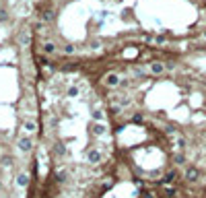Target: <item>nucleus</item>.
Here are the masks:
<instances>
[{"instance_id":"1","label":"nucleus","mask_w":206,"mask_h":198,"mask_svg":"<svg viewBox=\"0 0 206 198\" xmlns=\"http://www.w3.org/2000/svg\"><path fill=\"white\" fill-rule=\"evenodd\" d=\"M117 83H120V76H117L116 72H111V75L105 76V85H107V87H116Z\"/></svg>"},{"instance_id":"2","label":"nucleus","mask_w":206,"mask_h":198,"mask_svg":"<svg viewBox=\"0 0 206 198\" xmlns=\"http://www.w3.org/2000/svg\"><path fill=\"white\" fill-rule=\"evenodd\" d=\"M31 144H33V143H31V138H25V136H23L19 140V151H23V153H25V151L31 149Z\"/></svg>"},{"instance_id":"3","label":"nucleus","mask_w":206,"mask_h":198,"mask_svg":"<svg viewBox=\"0 0 206 198\" xmlns=\"http://www.w3.org/2000/svg\"><path fill=\"white\" fill-rule=\"evenodd\" d=\"M163 70H165V64H161V62H153L151 64V72L153 75H161Z\"/></svg>"},{"instance_id":"4","label":"nucleus","mask_w":206,"mask_h":198,"mask_svg":"<svg viewBox=\"0 0 206 198\" xmlns=\"http://www.w3.org/2000/svg\"><path fill=\"white\" fill-rule=\"evenodd\" d=\"M185 178L190 180V182L198 180V169H196V167H188V171H185Z\"/></svg>"},{"instance_id":"5","label":"nucleus","mask_w":206,"mask_h":198,"mask_svg":"<svg viewBox=\"0 0 206 198\" xmlns=\"http://www.w3.org/2000/svg\"><path fill=\"white\" fill-rule=\"evenodd\" d=\"M89 161L91 163H99V161H101V153H99V151H91L89 153Z\"/></svg>"},{"instance_id":"6","label":"nucleus","mask_w":206,"mask_h":198,"mask_svg":"<svg viewBox=\"0 0 206 198\" xmlns=\"http://www.w3.org/2000/svg\"><path fill=\"white\" fill-rule=\"evenodd\" d=\"M54 52H56V46L52 41H48V43L43 46V54H54Z\"/></svg>"},{"instance_id":"7","label":"nucleus","mask_w":206,"mask_h":198,"mask_svg":"<svg viewBox=\"0 0 206 198\" xmlns=\"http://www.w3.org/2000/svg\"><path fill=\"white\" fill-rule=\"evenodd\" d=\"M17 184H19V186H27L29 184V178L25 176V173H21L19 178H17Z\"/></svg>"},{"instance_id":"8","label":"nucleus","mask_w":206,"mask_h":198,"mask_svg":"<svg viewBox=\"0 0 206 198\" xmlns=\"http://www.w3.org/2000/svg\"><path fill=\"white\" fill-rule=\"evenodd\" d=\"M91 130H93L95 134H103V132H105V126H103V124H95Z\"/></svg>"},{"instance_id":"9","label":"nucleus","mask_w":206,"mask_h":198,"mask_svg":"<svg viewBox=\"0 0 206 198\" xmlns=\"http://www.w3.org/2000/svg\"><path fill=\"white\" fill-rule=\"evenodd\" d=\"M93 120H95V122H101L103 120V111L101 109H95V111H93Z\"/></svg>"},{"instance_id":"10","label":"nucleus","mask_w":206,"mask_h":198,"mask_svg":"<svg viewBox=\"0 0 206 198\" xmlns=\"http://www.w3.org/2000/svg\"><path fill=\"white\" fill-rule=\"evenodd\" d=\"M25 130H27V132H33V130H35V122L27 120V122H25Z\"/></svg>"},{"instance_id":"11","label":"nucleus","mask_w":206,"mask_h":198,"mask_svg":"<svg viewBox=\"0 0 206 198\" xmlns=\"http://www.w3.org/2000/svg\"><path fill=\"white\" fill-rule=\"evenodd\" d=\"M78 95V89H76V87H70L68 89V97H76Z\"/></svg>"},{"instance_id":"12","label":"nucleus","mask_w":206,"mask_h":198,"mask_svg":"<svg viewBox=\"0 0 206 198\" xmlns=\"http://www.w3.org/2000/svg\"><path fill=\"white\" fill-rule=\"evenodd\" d=\"M64 52H66V54H74V46H66Z\"/></svg>"},{"instance_id":"13","label":"nucleus","mask_w":206,"mask_h":198,"mask_svg":"<svg viewBox=\"0 0 206 198\" xmlns=\"http://www.w3.org/2000/svg\"><path fill=\"white\" fill-rule=\"evenodd\" d=\"M52 19H54V14H52V13H46V14H43V21H52Z\"/></svg>"},{"instance_id":"14","label":"nucleus","mask_w":206,"mask_h":198,"mask_svg":"<svg viewBox=\"0 0 206 198\" xmlns=\"http://www.w3.org/2000/svg\"><path fill=\"white\" fill-rule=\"evenodd\" d=\"M175 163H184V157H181V155H175Z\"/></svg>"},{"instance_id":"15","label":"nucleus","mask_w":206,"mask_h":198,"mask_svg":"<svg viewBox=\"0 0 206 198\" xmlns=\"http://www.w3.org/2000/svg\"><path fill=\"white\" fill-rule=\"evenodd\" d=\"M0 21H4V10H0Z\"/></svg>"},{"instance_id":"16","label":"nucleus","mask_w":206,"mask_h":198,"mask_svg":"<svg viewBox=\"0 0 206 198\" xmlns=\"http://www.w3.org/2000/svg\"><path fill=\"white\" fill-rule=\"evenodd\" d=\"M204 37H206V29H204Z\"/></svg>"},{"instance_id":"17","label":"nucleus","mask_w":206,"mask_h":198,"mask_svg":"<svg viewBox=\"0 0 206 198\" xmlns=\"http://www.w3.org/2000/svg\"><path fill=\"white\" fill-rule=\"evenodd\" d=\"M204 6H206V0H204Z\"/></svg>"}]
</instances>
